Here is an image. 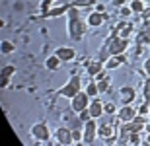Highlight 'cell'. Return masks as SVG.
<instances>
[{"mask_svg":"<svg viewBox=\"0 0 150 146\" xmlns=\"http://www.w3.org/2000/svg\"><path fill=\"white\" fill-rule=\"evenodd\" d=\"M103 111L113 115V113H115V105H113V103H105V105H103Z\"/></svg>","mask_w":150,"mask_h":146,"instance_id":"obj_29","label":"cell"},{"mask_svg":"<svg viewBox=\"0 0 150 146\" xmlns=\"http://www.w3.org/2000/svg\"><path fill=\"white\" fill-rule=\"evenodd\" d=\"M131 12H133L131 8H127V6H123V8H121V16H125V18H127V16H131Z\"/></svg>","mask_w":150,"mask_h":146,"instance_id":"obj_30","label":"cell"},{"mask_svg":"<svg viewBox=\"0 0 150 146\" xmlns=\"http://www.w3.org/2000/svg\"><path fill=\"white\" fill-rule=\"evenodd\" d=\"M16 72V68L12 66V64H8V66L2 68V74H0V88H6V86L10 84V78H12V74Z\"/></svg>","mask_w":150,"mask_h":146,"instance_id":"obj_11","label":"cell"},{"mask_svg":"<svg viewBox=\"0 0 150 146\" xmlns=\"http://www.w3.org/2000/svg\"><path fill=\"white\" fill-rule=\"evenodd\" d=\"M103 14H100V12H94V14H90L88 16V20H86V23L88 25H92V28H100L101 23H103Z\"/></svg>","mask_w":150,"mask_h":146,"instance_id":"obj_13","label":"cell"},{"mask_svg":"<svg viewBox=\"0 0 150 146\" xmlns=\"http://www.w3.org/2000/svg\"><path fill=\"white\" fill-rule=\"evenodd\" d=\"M98 135L101 136V138H105V140L113 142V136H115V129H113V125H100L98 127Z\"/></svg>","mask_w":150,"mask_h":146,"instance_id":"obj_9","label":"cell"},{"mask_svg":"<svg viewBox=\"0 0 150 146\" xmlns=\"http://www.w3.org/2000/svg\"><path fill=\"white\" fill-rule=\"evenodd\" d=\"M129 130L131 133H140V130H144L146 127V115H137L133 121H129Z\"/></svg>","mask_w":150,"mask_h":146,"instance_id":"obj_8","label":"cell"},{"mask_svg":"<svg viewBox=\"0 0 150 146\" xmlns=\"http://www.w3.org/2000/svg\"><path fill=\"white\" fill-rule=\"evenodd\" d=\"M88 111H90V115H92L94 119H98V117L101 115V113H103V103H101L100 99H94L92 103H90Z\"/></svg>","mask_w":150,"mask_h":146,"instance_id":"obj_12","label":"cell"},{"mask_svg":"<svg viewBox=\"0 0 150 146\" xmlns=\"http://www.w3.org/2000/svg\"><path fill=\"white\" fill-rule=\"evenodd\" d=\"M55 138L59 140V144H72V142H74V138H72V130L68 129V127H61V129H57Z\"/></svg>","mask_w":150,"mask_h":146,"instance_id":"obj_6","label":"cell"},{"mask_svg":"<svg viewBox=\"0 0 150 146\" xmlns=\"http://www.w3.org/2000/svg\"><path fill=\"white\" fill-rule=\"evenodd\" d=\"M144 70H146V74L150 76V59H146V62H144Z\"/></svg>","mask_w":150,"mask_h":146,"instance_id":"obj_31","label":"cell"},{"mask_svg":"<svg viewBox=\"0 0 150 146\" xmlns=\"http://www.w3.org/2000/svg\"><path fill=\"white\" fill-rule=\"evenodd\" d=\"M96 135H98V125H96V119L92 117L90 121H86L84 123V136H82V142L84 144H92L96 138Z\"/></svg>","mask_w":150,"mask_h":146,"instance_id":"obj_3","label":"cell"},{"mask_svg":"<svg viewBox=\"0 0 150 146\" xmlns=\"http://www.w3.org/2000/svg\"><path fill=\"white\" fill-rule=\"evenodd\" d=\"M103 10H105V6H103V4H98V12H100V14H101V12H103Z\"/></svg>","mask_w":150,"mask_h":146,"instance_id":"obj_34","label":"cell"},{"mask_svg":"<svg viewBox=\"0 0 150 146\" xmlns=\"http://www.w3.org/2000/svg\"><path fill=\"white\" fill-rule=\"evenodd\" d=\"M96 0H74L70 6H74V8H82V6H92Z\"/></svg>","mask_w":150,"mask_h":146,"instance_id":"obj_23","label":"cell"},{"mask_svg":"<svg viewBox=\"0 0 150 146\" xmlns=\"http://www.w3.org/2000/svg\"><path fill=\"white\" fill-rule=\"evenodd\" d=\"M119 94H121V97L125 99V105H127L129 101H133V97H134V90H133V88H127V86H125V88H121V90H119Z\"/></svg>","mask_w":150,"mask_h":146,"instance_id":"obj_16","label":"cell"},{"mask_svg":"<svg viewBox=\"0 0 150 146\" xmlns=\"http://www.w3.org/2000/svg\"><path fill=\"white\" fill-rule=\"evenodd\" d=\"M84 29H86V23L78 18V10L74 6L68 8V35L72 39H80L84 35Z\"/></svg>","mask_w":150,"mask_h":146,"instance_id":"obj_1","label":"cell"},{"mask_svg":"<svg viewBox=\"0 0 150 146\" xmlns=\"http://www.w3.org/2000/svg\"><path fill=\"white\" fill-rule=\"evenodd\" d=\"M0 51H2V53H12V51H14V43H10V41H2V45H0Z\"/></svg>","mask_w":150,"mask_h":146,"instance_id":"obj_24","label":"cell"},{"mask_svg":"<svg viewBox=\"0 0 150 146\" xmlns=\"http://www.w3.org/2000/svg\"><path fill=\"white\" fill-rule=\"evenodd\" d=\"M123 62H125V56H123V55H111L105 61V68L111 70V68H117L119 64H123Z\"/></svg>","mask_w":150,"mask_h":146,"instance_id":"obj_15","label":"cell"},{"mask_svg":"<svg viewBox=\"0 0 150 146\" xmlns=\"http://www.w3.org/2000/svg\"><path fill=\"white\" fill-rule=\"evenodd\" d=\"M117 29H119V33H117V35L123 37V39H127L129 35H131V31H133V25H131V23H125V25H119Z\"/></svg>","mask_w":150,"mask_h":146,"instance_id":"obj_19","label":"cell"},{"mask_svg":"<svg viewBox=\"0 0 150 146\" xmlns=\"http://www.w3.org/2000/svg\"><path fill=\"white\" fill-rule=\"evenodd\" d=\"M142 18H144V20H150V8H146V10L142 12Z\"/></svg>","mask_w":150,"mask_h":146,"instance_id":"obj_32","label":"cell"},{"mask_svg":"<svg viewBox=\"0 0 150 146\" xmlns=\"http://www.w3.org/2000/svg\"><path fill=\"white\" fill-rule=\"evenodd\" d=\"M61 62H62V61L59 59V56L53 55V56H49V59H47V62H45V64H47V68H49V70H57Z\"/></svg>","mask_w":150,"mask_h":146,"instance_id":"obj_18","label":"cell"},{"mask_svg":"<svg viewBox=\"0 0 150 146\" xmlns=\"http://www.w3.org/2000/svg\"><path fill=\"white\" fill-rule=\"evenodd\" d=\"M103 66H105V62H103V61H94V62H88V68H86V70H88L90 76H98Z\"/></svg>","mask_w":150,"mask_h":146,"instance_id":"obj_14","label":"cell"},{"mask_svg":"<svg viewBox=\"0 0 150 146\" xmlns=\"http://www.w3.org/2000/svg\"><path fill=\"white\" fill-rule=\"evenodd\" d=\"M80 86H82V84H80V78H78V76H72L70 82H68L64 88L59 90V96H62V97H74L78 92H80Z\"/></svg>","mask_w":150,"mask_h":146,"instance_id":"obj_2","label":"cell"},{"mask_svg":"<svg viewBox=\"0 0 150 146\" xmlns=\"http://www.w3.org/2000/svg\"><path fill=\"white\" fill-rule=\"evenodd\" d=\"M90 107V96L88 92H78L76 96L72 97V111L80 113L84 111V109H88Z\"/></svg>","mask_w":150,"mask_h":146,"instance_id":"obj_4","label":"cell"},{"mask_svg":"<svg viewBox=\"0 0 150 146\" xmlns=\"http://www.w3.org/2000/svg\"><path fill=\"white\" fill-rule=\"evenodd\" d=\"M129 144H140V142H142V140H140V136H139V133H131V135H129Z\"/></svg>","mask_w":150,"mask_h":146,"instance_id":"obj_25","label":"cell"},{"mask_svg":"<svg viewBox=\"0 0 150 146\" xmlns=\"http://www.w3.org/2000/svg\"><path fill=\"white\" fill-rule=\"evenodd\" d=\"M107 86H109V78L107 76H100L98 78V90H100V94H103L107 90Z\"/></svg>","mask_w":150,"mask_h":146,"instance_id":"obj_20","label":"cell"},{"mask_svg":"<svg viewBox=\"0 0 150 146\" xmlns=\"http://www.w3.org/2000/svg\"><path fill=\"white\" fill-rule=\"evenodd\" d=\"M144 130H146V133H148V135H150V123H146V127H144Z\"/></svg>","mask_w":150,"mask_h":146,"instance_id":"obj_35","label":"cell"},{"mask_svg":"<svg viewBox=\"0 0 150 146\" xmlns=\"http://www.w3.org/2000/svg\"><path fill=\"white\" fill-rule=\"evenodd\" d=\"M82 133H80V129H72V138H74V142H82Z\"/></svg>","mask_w":150,"mask_h":146,"instance_id":"obj_27","label":"cell"},{"mask_svg":"<svg viewBox=\"0 0 150 146\" xmlns=\"http://www.w3.org/2000/svg\"><path fill=\"white\" fill-rule=\"evenodd\" d=\"M113 2H115L117 6H123V4H125V2H127V0H113Z\"/></svg>","mask_w":150,"mask_h":146,"instance_id":"obj_33","label":"cell"},{"mask_svg":"<svg viewBox=\"0 0 150 146\" xmlns=\"http://www.w3.org/2000/svg\"><path fill=\"white\" fill-rule=\"evenodd\" d=\"M55 55L59 56L62 62H68L76 56V53H74V49H70V47H59V49L55 51Z\"/></svg>","mask_w":150,"mask_h":146,"instance_id":"obj_10","label":"cell"},{"mask_svg":"<svg viewBox=\"0 0 150 146\" xmlns=\"http://www.w3.org/2000/svg\"><path fill=\"white\" fill-rule=\"evenodd\" d=\"M144 99L150 103V80H146V84H144Z\"/></svg>","mask_w":150,"mask_h":146,"instance_id":"obj_28","label":"cell"},{"mask_svg":"<svg viewBox=\"0 0 150 146\" xmlns=\"http://www.w3.org/2000/svg\"><path fill=\"white\" fill-rule=\"evenodd\" d=\"M86 92H88V96H90V97L98 96V94H100V90H98V84H96V82H90L88 88H86Z\"/></svg>","mask_w":150,"mask_h":146,"instance_id":"obj_22","label":"cell"},{"mask_svg":"<svg viewBox=\"0 0 150 146\" xmlns=\"http://www.w3.org/2000/svg\"><path fill=\"white\" fill-rule=\"evenodd\" d=\"M144 144H150V136H148V140H144Z\"/></svg>","mask_w":150,"mask_h":146,"instance_id":"obj_36","label":"cell"},{"mask_svg":"<svg viewBox=\"0 0 150 146\" xmlns=\"http://www.w3.org/2000/svg\"><path fill=\"white\" fill-rule=\"evenodd\" d=\"M31 136L37 138V140H41V142H45V140H49V138H51V133H49V129H47V125H45V123H39V125H33Z\"/></svg>","mask_w":150,"mask_h":146,"instance_id":"obj_5","label":"cell"},{"mask_svg":"<svg viewBox=\"0 0 150 146\" xmlns=\"http://www.w3.org/2000/svg\"><path fill=\"white\" fill-rule=\"evenodd\" d=\"M139 115V109H134V107H131L127 103V105H123L121 109H119V119L121 121H125V123H129V121H133L134 117Z\"/></svg>","mask_w":150,"mask_h":146,"instance_id":"obj_7","label":"cell"},{"mask_svg":"<svg viewBox=\"0 0 150 146\" xmlns=\"http://www.w3.org/2000/svg\"><path fill=\"white\" fill-rule=\"evenodd\" d=\"M78 115H80V121H82V123H86V121H90V119H92V115H90V111H88V109L80 111Z\"/></svg>","mask_w":150,"mask_h":146,"instance_id":"obj_26","label":"cell"},{"mask_svg":"<svg viewBox=\"0 0 150 146\" xmlns=\"http://www.w3.org/2000/svg\"><path fill=\"white\" fill-rule=\"evenodd\" d=\"M142 2H146V4H148V6H150V0H142Z\"/></svg>","mask_w":150,"mask_h":146,"instance_id":"obj_37","label":"cell"},{"mask_svg":"<svg viewBox=\"0 0 150 146\" xmlns=\"http://www.w3.org/2000/svg\"><path fill=\"white\" fill-rule=\"evenodd\" d=\"M131 10L137 12V14L144 12V2H142V0H133V2H131Z\"/></svg>","mask_w":150,"mask_h":146,"instance_id":"obj_21","label":"cell"},{"mask_svg":"<svg viewBox=\"0 0 150 146\" xmlns=\"http://www.w3.org/2000/svg\"><path fill=\"white\" fill-rule=\"evenodd\" d=\"M62 12H68V6H61V8H51V10L43 12V18H53V16H59Z\"/></svg>","mask_w":150,"mask_h":146,"instance_id":"obj_17","label":"cell"}]
</instances>
